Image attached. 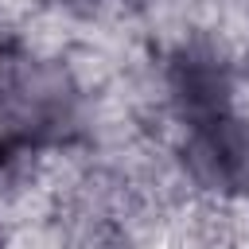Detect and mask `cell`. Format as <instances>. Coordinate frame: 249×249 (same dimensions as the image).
<instances>
[{"instance_id":"obj_6","label":"cell","mask_w":249,"mask_h":249,"mask_svg":"<svg viewBox=\"0 0 249 249\" xmlns=\"http://www.w3.org/2000/svg\"><path fill=\"white\" fill-rule=\"evenodd\" d=\"M70 4H93V0H70Z\"/></svg>"},{"instance_id":"obj_4","label":"cell","mask_w":249,"mask_h":249,"mask_svg":"<svg viewBox=\"0 0 249 249\" xmlns=\"http://www.w3.org/2000/svg\"><path fill=\"white\" fill-rule=\"evenodd\" d=\"M27 51L19 47V39H12V35H0V101L16 89V82L23 78V70H27Z\"/></svg>"},{"instance_id":"obj_3","label":"cell","mask_w":249,"mask_h":249,"mask_svg":"<svg viewBox=\"0 0 249 249\" xmlns=\"http://www.w3.org/2000/svg\"><path fill=\"white\" fill-rule=\"evenodd\" d=\"M39 152H43V144H35L27 132L0 121V187H19L35 171Z\"/></svg>"},{"instance_id":"obj_2","label":"cell","mask_w":249,"mask_h":249,"mask_svg":"<svg viewBox=\"0 0 249 249\" xmlns=\"http://www.w3.org/2000/svg\"><path fill=\"white\" fill-rule=\"evenodd\" d=\"M167 93H171L179 124L230 113L233 109V66L214 43L191 39L167 58Z\"/></svg>"},{"instance_id":"obj_5","label":"cell","mask_w":249,"mask_h":249,"mask_svg":"<svg viewBox=\"0 0 249 249\" xmlns=\"http://www.w3.org/2000/svg\"><path fill=\"white\" fill-rule=\"evenodd\" d=\"M0 249H4V226H0Z\"/></svg>"},{"instance_id":"obj_1","label":"cell","mask_w":249,"mask_h":249,"mask_svg":"<svg viewBox=\"0 0 249 249\" xmlns=\"http://www.w3.org/2000/svg\"><path fill=\"white\" fill-rule=\"evenodd\" d=\"M179 160L195 187L218 198L245 195L249 191V121L237 109H230V113L183 124Z\"/></svg>"}]
</instances>
